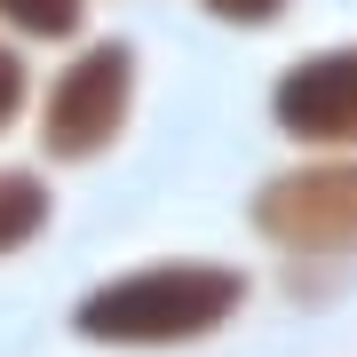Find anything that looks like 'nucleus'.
Returning <instances> with one entry per match:
<instances>
[{
    "mask_svg": "<svg viewBox=\"0 0 357 357\" xmlns=\"http://www.w3.org/2000/svg\"><path fill=\"white\" fill-rule=\"evenodd\" d=\"M128 112H135V48L88 40L40 96V151L64 167H88L128 135Z\"/></svg>",
    "mask_w": 357,
    "mask_h": 357,
    "instance_id": "nucleus-2",
    "label": "nucleus"
},
{
    "mask_svg": "<svg viewBox=\"0 0 357 357\" xmlns=\"http://www.w3.org/2000/svg\"><path fill=\"white\" fill-rule=\"evenodd\" d=\"M246 294H255V278L238 262H143L103 278L72 310V333L103 349H175V342L222 333L246 310Z\"/></svg>",
    "mask_w": 357,
    "mask_h": 357,
    "instance_id": "nucleus-1",
    "label": "nucleus"
},
{
    "mask_svg": "<svg viewBox=\"0 0 357 357\" xmlns=\"http://www.w3.org/2000/svg\"><path fill=\"white\" fill-rule=\"evenodd\" d=\"M0 24H16L24 40H79L88 0H0Z\"/></svg>",
    "mask_w": 357,
    "mask_h": 357,
    "instance_id": "nucleus-6",
    "label": "nucleus"
},
{
    "mask_svg": "<svg viewBox=\"0 0 357 357\" xmlns=\"http://www.w3.org/2000/svg\"><path fill=\"white\" fill-rule=\"evenodd\" d=\"M270 119H278L286 143H310V151H357V48L302 56V64L270 88Z\"/></svg>",
    "mask_w": 357,
    "mask_h": 357,
    "instance_id": "nucleus-4",
    "label": "nucleus"
},
{
    "mask_svg": "<svg viewBox=\"0 0 357 357\" xmlns=\"http://www.w3.org/2000/svg\"><path fill=\"white\" fill-rule=\"evenodd\" d=\"M255 230L278 255L294 262H342L357 255V159H310V167H286L270 175L255 199H246Z\"/></svg>",
    "mask_w": 357,
    "mask_h": 357,
    "instance_id": "nucleus-3",
    "label": "nucleus"
},
{
    "mask_svg": "<svg viewBox=\"0 0 357 357\" xmlns=\"http://www.w3.org/2000/svg\"><path fill=\"white\" fill-rule=\"evenodd\" d=\"M24 103H32V79H24V56L16 48H0V135L24 119Z\"/></svg>",
    "mask_w": 357,
    "mask_h": 357,
    "instance_id": "nucleus-8",
    "label": "nucleus"
},
{
    "mask_svg": "<svg viewBox=\"0 0 357 357\" xmlns=\"http://www.w3.org/2000/svg\"><path fill=\"white\" fill-rule=\"evenodd\" d=\"M48 215H56L48 183L24 175V167H0V255H24L40 230H48Z\"/></svg>",
    "mask_w": 357,
    "mask_h": 357,
    "instance_id": "nucleus-5",
    "label": "nucleus"
},
{
    "mask_svg": "<svg viewBox=\"0 0 357 357\" xmlns=\"http://www.w3.org/2000/svg\"><path fill=\"white\" fill-rule=\"evenodd\" d=\"M215 24H238V32H262V24H278V16L294 8V0H199Z\"/></svg>",
    "mask_w": 357,
    "mask_h": 357,
    "instance_id": "nucleus-7",
    "label": "nucleus"
}]
</instances>
